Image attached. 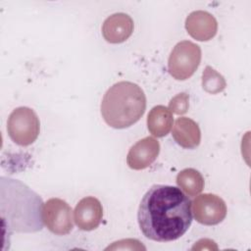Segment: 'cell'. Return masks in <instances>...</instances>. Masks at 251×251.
<instances>
[{
    "instance_id": "2e32d148",
    "label": "cell",
    "mask_w": 251,
    "mask_h": 251,
    "mask_svg": "<svg viewBox=\"0 0 251 251\" xmlns=\"http://www.w3.org/2000/svg\"><path fill=\"white\" fill-rule=\"evenodd\" d=\"M189 107V96L185 92H181L173 97L169 104V109L172 113L176 115H183L187 112Z\"/></svg>"
},
{
    "instance_id": "5b68a950",
    "label": "cell",
    "mask_w": 251,
    "mask_h": 251,
    "mask_svg": "<svg viewBox=\"0 0 251 251\" xmlns=\"http://www.w3.org/2000/svg\"><path fill=\"white\" fill-rule=\"evenodd\" d=\"M201 48L197 44L183 40L174 47L168 60V71L177 80L189 78L201 62Z\"/></svg>"
},
{
    "instance_id": "9c48e42d",
    "label": "cell",
    "mask_w": 251,
    "mask_h": 251,
    "mask_svg": "<svg viewBox=\"0 0 251 251\" xmlns=\"http://www.w3.org/2000/svg\"><path fill=\"white\" fill-rule=\"evenodd\" d=\"M103 218V207L101 202L93 197L87 196L78 201L74 211L75 225L81 230H93L100 225Z\"/></svg>"
},
{
    "instance_id": "6da1fadb",
    "label": "cell",
    "mask_w": 251,
    "mask_h": 251,
    "mask_svg": "<svg viewBox=\"0 0 251 251\" xmlns=\"http://www.w3.org/2000/svg\"><path fill=\"white\" fill-rule=\"evenodd\" d=\"M137 221L145 237L158 242L176 240L192 223L191 202L176 186L154 184L141 199Z\"/></svg>"
},
{
    "instance_id": "3957f363",
    "label": "cell",
    "mask_w": 251,
    "mask_h": 251,
    "mask_svg": "<svg viewBox=\"0 0 251 251\" xmlns=\"http://www.w3.org/2000/svg\"><path fill=\"white\" fill-rule=\"evenodd\" d=\"M146 110V96L142 88L131 81H119L104 94L101 115L111 127L122 129L137 123Z\"/></svg>"
},
{
    "instance_id": "ba28073f",
    "label": "cell",
    "mask_w": 251,
    "mask_h": 251,
    "mask_svg": "<svg viewBox=\"0 0 251 251\" xmlns=\"http://www.w3.org/2000/svg\"><path fill=\"white\" fill-rule=\"evenodd\" d=\"M159 153V141L152 136H147L130 147L126 156V164L132 170H143L157 159Z\"/></svg>"
},
{
    "instance_id": "7a4b0ae2",
    "label": "cell",
    "mask_w": 251,
    "mask_h": 251,
    "mask_svg": "<svg viewBox=\"0 0 251 251\" xmlns=\"http://www.w3.org/2000/svg\"><path fill=\"white\" fill-rule=\"evenodd\" d=\"M43 201L18 179L1 176V218L8 236L12 231L37 232L43 227Z\"/></svg>"
},
{
    "instance_id": "30bf717a",
    "label": "cell",
    "mask_w": 251,
    "mask_h": 251,
    "mask_svg": "<svg viewBox=\"0 0 251 251\" xmlns=\"http://www.w3.org/2000/svg\"><path fill=\"white\" fill-rule=\"evenodd\" d=\"M185 28L192 38L198 41H208L217 34L218 23L209 12L198 10L187 16Z\"/></svg>"
},
{
    "instance_id": "5bb4252c",
    "label": "cell",
    "mask_w": 251,
    "mask_h": 251,
    "mask_svg": "<svg viewBox=\"0 0 251 251\" xmlns=\"http://www.w3.org/2000/svg\"><path fill=\"white\" fill-rule=\"evenodd\" d=\"M176 183L188 196H196L204 188V178L202 175L192 168L180 171L176 176Z\"/></svg>"
},
{
    "instance_id": "8fae6325",
    "label": "cell",
    "mask_w": 251,
    "mask_h": 251,
    "mask_svg": "<svg viewBox=\"0 0 251 251\" xmlns=\"http://www.w3.org/2000/svg\"><path fill=\"white\" fill-rule=\"evenodd\" d=\"M133 27V21L127 14L116 13L104 21L102 34L109 43H122L132 34Z\"/></svg>"
},
{
    "instance_id": "7c38bea8",
    "label": "cell",
    "mask_w": 251,
    "mask_h": 251,
    "mask_svg": "<svg viewBox=\"0 0 251 251\" xmlns=\"http://www.w3.org/2000/svg\"><path fill=\"white\" fill-rule=\"evenodd\" d=\"M172 135L179 146L186 149L196 148L201 141L198 124L186 117H180L175 122Z\"/></svg>"
},
{
    "instance_id": "52a82bcc",
    "label": "cell",
    "mask_w": 251,
    "mask_h": 251,
    "mask_svg": "<svg viewBox=\"0 0 251 251\" xmlns=\"http://www.w3.org/2000/svg\"><path fill=\"white\" fill-rule=\"evenodd\" d=\"M192 212L198 223L205 226H215L225 220L226 205L220 196L213 193H204L193 200Z\"/></svg>"
},
{
    "instance_id": "8992f818",
    "label": "cell",
    "mask_w": 251,
    "mask_h": 251,
    "mask_svg": "<svg viewBox=\"0 0 251 251\" xmlns=\"http://www.w3.org/2000/svg\"><path fill=\"white\" fill-rule=\"evenodd\" d=\"M72 212V208L65 200L50 198L43 205V223L54 234H68L74 227Z\"/></svg>"
},
{
    "instance_id": "e0dca14e",
    "label": "cell",
    "mask_w": 251,
    "mask_h": 251,
    "mask_svg": "<svg viewBox=\"0 0 251 251\" xmlns=\"http://www.w3.org/2000/svg\"><path fill=\"white\" fill-rule=\"evenodd\" d=\"M191 249L192 250H195V249H198V250H203V249H210V250L214 249V250H217L218 246L216 245L215 241H213L211 239H208V238H203V239L198 240Z\"/></svg>"
},
{
    "instance_id": "4fadbf2b",
    "label": "cell",
    "mask_w": 251,
    "mask_h": 251,
    "mask_svg": "<svg viewBox=\"0 0 251 251\" xmlns=\"http://www.w3.org/2000/svg\"><path fill=\"white\" fill-rule=\"evenodd\" d=\"M174 118L169 108L163 105L153 107L147 116V127L156 137L166 136L173 126Z\"/></svg>"
},
{
    "instance_id": "9a60e30c",
    "label": "cell",
    "mask_w": 251,
    "mask_h": 251,
    "mask_svg": "<svg viewBox=\"0 0 251 251\" xmlns=\"http://www.w3.org/2000/svg\"><path fill=\"white\" fill-rule=\"evenodd\" d=\"M226 86L225 77L211 66H207L202 74V87L210 94L222 92Z\"/></svg>"
},
{
    "instance_id": "277c9868",
    "label": "cell",
    "mask_w": 251,
    "mask_h": 251,
    "mask_svg": "<svg viewBox=\"0 0 251 251\" xmlns=\"http://www.w3.org/2000/svg\"><path fill=\"white\" fill-rule=\"evenodd\" d=\"M10 138L20 146H28L38 137L40 122L36 113L28 107H18L12 111L7 121Z\"/></svg>"
}]
</instances>
